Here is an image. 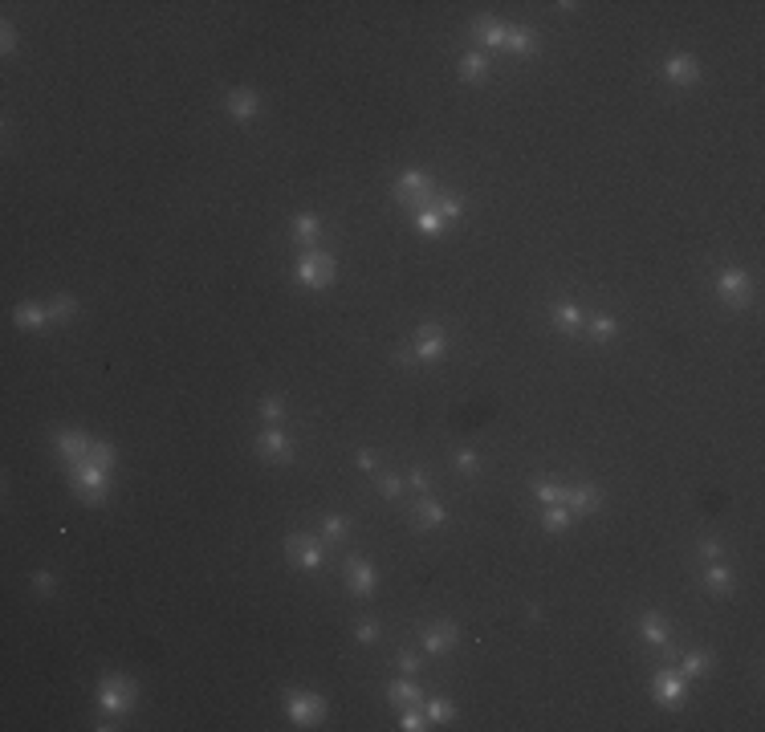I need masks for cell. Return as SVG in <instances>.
Wrapping results in <instances>:
<instances>
[{"mask_svg": "<svg viewBox=\"0 0 765 732\" xmlns=\"http://www.w3.org/2000/svg\"><path fill=\"white\" fill-rule=\"evenodd\" d=\"M131 700H135V680H127V676H110V680H102L98 704H102L110 716H123V712L131 708Z\"/></svg>", "mask_w": 765, "mask_h": 732, "instance_id": "6da1fadb", "label": "cell"}, {"mask_svg": "<svg viewBox=\"0 0 765 732\" xmlns=\"http://www.w3.org/2000/svg\"><path fill=\"white\" fill-rule=\"evenodd\" d=\"M297 281H302V285H314V289L317 285H330V281H334V260L326 257V253H314V249H310L306 257L297 260Z\"/></svg>", "mask_w": 765, "mask_h": 732, "instance_id": "7a4b0ae2", "label": "cell"}, {"mask_svg": "<svg viewBox=\"0 0 765 732\" xmlns=\"http://www.w3.org/2000/svg\"><path fill=\"white\" fill-rule=\"evenodd\" d=\"M285 712H289L293 724H317L322 712H326V704L317 696H306V691H289L285 696Z\"/></svg>", "mask_w": 765, "mask_h": 732, "instance_id": "3957f363", "label": "cell"}, {"mask_svg": "<svg viewBox=\"0 0 765 732\" xmlns=\"http://www.w3.org/2000/svg\"><path fill=\"white\" fill-rule=\"evenodd\" d=\"M74 480H78V488H82V496H86L90 505H98V501L106 496V468H98L90 460L74 464Z\"/></svg>", "mask_w": 765, "mask_h": 732, "instance_id": "277c9868", "label": "cell"}, {"mask_svg": "<svg viewBox=\"0 0 765 732\" xmlns=\"http://www.w3.org/2000/svg\"><path fill=\"white\" fill-rule=\"evenodd\" d=\"M444 346H448V334H444L440 326H419V330H415V358H419V362L440 358Z\"/></svg>", "mask_w": 765, "mask_h": 732, "instance_id": "5b68a950", "label": "cell"}, {"mask_svg": "<svg viewBox=\"0 0 765 732\" xmlns=\"http://www.w3.org/2000/svg\"><path fill=\"white\" fill-rule=\"evenodd\" d=\"M436 196V187L428 183L423 171H404L399 179V200H415V208H428V200Z\"/></svg>", "mask_w": 765, "mask_h": 732, "instance_id": "8992f818", "label": "cell"}, {"mask_svg": "<svg viewBox=\"0 0 765 732\" xmlns=\"http://www.w3.org/2000/svg\"><path fill=\"white\" fill-rule=\"evenodd\" d=\"M57 448H61V456L70 460V464H82L86 456H90V439L86 435H78V431H57Z\"/></svg>", "mask_w": 765, "mask_h": 732, "instance_id": "52a82bcc", "label": "cell"}, {"mask_svg": "<svg viewBox=\"0 0 765 732\" xmlns=\"http://www.w3.org/2000/svg\"><path fill=\"white\" fill-rule=\"evenodd\" d=\"M656 700L668 704V708H680V704H684V676L664 671V676L656 680Z\"/></svg>", "mask_w": 765, "mask_h": 732, "instance_id": "ba28073f", "label": "cell"}, {"mask_svg": "<svg viewBox=\"0 0 765 732\" xmlns=\"http://www.w3.org/2000/svg\"><path fill=\"white\" fill-rule=\"evenodd\" d=\"M257 110H261V98H257L253 90H236V94L228 98V114H232V118H240V123L257 118Z\"/></svg>", "mask_w": 765, "mask_h": 732, "instance_id": "9c48e42d", "label": "cell"}, {"mask_svg": "<svg viewBox=\"0 0 765 732\" xmlns=\"http://www.w3.org/2000/svg\"><path fill=\"white\" fill-rule=\"evenodd\" d=\"M257 448L265 452V456H273V460H289L293 456V448H289V439H285V431H277V428H269V431H261V439H257Z\"/></svg>", "mask_w": 765, "mask_h": 732, "instance_id": "30bf717a", "label": "cell"}, {"mask_svg": "<svg viewBox=\"0 0 765 732\" xmlns=\"http://www.w3.org/2000/svg\"><path fill=\"white\" fill-rule=\"evenodd\" d=\"M720 293L729 297L733 305H745V293H749V277L741 273V269H729V273H720Z\"/></svg>", "mask_w": 765, "mask_h": 732, "instance_id": "8fae6325", "label": "cell"}, {"mask_svg": "<svg viewBox=\"0 0 765 732\" xmlns=\"http://www.w3.org/2000/svg\"><path fill=\"white\" fill-rule=\"evenodd\" d=\"M346 582H350L355 594H370V586H375V569H370L362 558H350V561H346Z\"/></svg>", "mask_w": 765, "mask_h": 732, "instance_id": "7c38bea8", "label": "cell"}, {"mask_svg": "<svg viewBox=\"0 0 765 732\" xmlns=\"http://www.w3.org/2000/svg\"><path fill=\"white\" fill-rule=\"evenodd\" d=\"M289 550L297 554V565H302V569H322V550H317V541H310V537H293Z\"/></svg>", "mask_w": 765, "mask_h": 732, "instance_id": "4fadbf2b", "label": "cell"}, {"mask_svg": "<svg viewBox=\"0 0 765 732\" xmlns=\"http://www.w3.org/2000/svg\"><path fill=\"white\" fill-rule=\"evenodd\" d=\"M696 61L692 57H672L668 61V82H675V86H688V82H696Z\"/></svg>", "mask_w": 765, "mask_h": 732, "instance_id": "5bb4252c", "label": "cell"}, {"mask_svg": "<svg viewBox=\"0 0 765 732\" xmlns=\"http://www.w3.org/2000/svg\"><path fill=\"white\" fill-rule=\"evenodd\" d=\"M452 643H456V627H452V623H440V627L428 631V651L440 655V651H448Z\"/></svg>", "mask_w": 765, "mask_h": 732, "instance_id": "9a60e30c", "label": "cell"}, {"mask_svg": "<svg viewBox=\"0 0 765 732\" xmlns=\"http://www.w3.org/2000/svg\"><path fill=\"white\" fill-rule=\"evenodd\" d=\"M570 509H578V513H590V509H598V492L594 488H570L566 496H562Z\"/></svg>", "mask_w": 765, "mask_h": 732, "instance_id": "2e32d148", "label": "cell"}, {"mask_svg": "<svg viewBox=\"0 0 765 732\" xmlns=\"http://www.w3.org/2000/svg\"><path fill=\"white\" fill-rule=\"evenodd\" d=\"M472 29H476L481 45H493V49H496V45H505V37H509V29H505V25H496V21H476Z\"/></svg>", "mask_w": 765, "mask_h": 732, "instance_id": "e0dca14e", "label": "cell"}, {"mask_svg": "<svg viewBox=\"0 0 765 732\" xmlns=\"http://www.w3.org/2000/svg\"><path fill=\"white\" fill-rule=\"evenodd\" d=\"M428 204H432L436 212L444 216V220H456V216L464 212V204H460V196H440V191H436V196H432Z\"/></svg>", "mask_w": 765, "mask_h": 732, "instance_id": "ac0fdd59", "label": "cell"}, {"mask_svg": "<svg viewBox=\"0 0 765 732\" xmlns=\"http://www.w3.org/2000/svg\"><path fill=\"white\" fill-rule=\"evenodd\" d=\"M489 78V61L481 53H468L464 57V82H485Z\"/></svg>", "mask_w": 765, "mask_h": 732, "instance_id": "d6986e66", "label": "cell"}, {"mask_svg": "<svg viewBox=\"0 0 765 732\" xmlns=\"http://www.w3.org/2000/svg\"><path fill=\"white\" fill-rule=\"evenodd\" d=\"M643 639H651V643H668V627H664V618L660 614H643Z\"/></svg>", "mask_w": 765, "mask_h": 732, "instance_id": "ffe728a7", "label": "cell"}, {"mask_svg": "<svg viewBox=\"0 0 765 732\" xmlns=\"http://www.w3.org/2000/svg\"><path fill=\"white\" fill-rule=\"evenodd\" d=\"M709 663H713V655H704V651H688V655L680 659V676H700Z\"/></svg>", "mask_w": 765, "mask_h": 732, "instance_id": "44dd1931", "label": "cell"}, {"mask_svg": "<svg viewBox=\"0 0 765 732\" xmlns=\"http://www.w3.org/2000/svg\"><path fill=\"white\" fill-rule=\"evenodd\" d=\"M17 326H29V330H41L45 326V309H37V305H17Z\"/></svg>", "mask_w": 765, "mask_h": 732, "instance_id": "7402d4cb", "label": "cell"}, {"mask_svg": "<svg viewBox=\"0 0 765 732\" xmlns=\"http://www.w3.org/2000/svg\"><path fill=\"white\" fill-rule=\"evenodd\" d=\"M387 696H391V700H399V704H407V708H411V704H419V688H415L411 680L391 684V688H387Z\"/></svg>", "mask_w": 765, "mask_h": 732, "instance_id": "603a6c76", "label": "cell"}, {"mask_svg": "<svg viewBox=\"0 0 765 732\" xmlns=\"http://www.w3.org/2000/svg\"><path fill=\"white\" fill-rule=\"evenodd\" d=\"M415 517H419V525H440L448 513H444L436 501H428V496H423V501H419V509H415Z\"/></svg>", "mask_w": 765, "mask_h": 732, "instance_id": "cb8c5ba5", "label": "cell"}, {"mask_svg": "<svg viewBox=\"0 0 765 732\" xmlns=\"http://www.w3.org/2000/svg\"><path fill=\"white\" fill-rule=\"evenodd\" d=\"M570 525V509H562V505H545V529L549 533H562Z\"/></svg>", "mask_w": 765, "mask_h": 732, "instance_id": "d4e9b609", "label": "cell"}, {"mask_svg": "<svg viewBox=\"0 0 765 732\" xmlns=\"http://www.w3.org/2000/svg\"><path fill=\"white\" fill-rule=\"evenodd\" d=\"M704 582H709V586H713L717 594H724V590L733 586V574H729L724 565H713V561H709V574H704Z\"/></svg>", "mask_w": 765, "mask_h": 732, "instance_id": "484cf974", "label": "cell"}, {"mask_svg": "<svg viewBox=\"0 0 765 732\" xmlns=\"http://www.w3.org/2000/svg\"><path fill=\"white\" fill-rule=\"evenodd\" d=\"M558 326H562V330H578V326H583V309L570 305V302H562L558 305Z\"/></svg>", "mask_w": 765, "mask_h": 732, "instance_id": "4316f807", "label": "cell"}, {"mask_svg": "<svg viewBox=\"0 0 765 732\" xmlns=\"http://www.w3.org/2000/svg\"><path fill=\"white\" fill-rule=\"evenodd\" d=\"M317 216H297V224H293V232H297V240L302 244H314V236H317Z\"/></svg>", "mask_w": 765, "mask_h": 732, "instance_id": "83f0119b", "label": "cell"}, {"mask_svg": "<svg viewBox=\"0 0 765 732\" xmlns=\"http://www.w3.org/2000/svg\"><path fill=\"white\" fill-rule=\"evenodd\" d=\"M615 330H619V326H615V317H607V313L590 322V334H594L598 342H611V338H615Z\"/></svg>", "mask_w": 765, "mask_h": 732, "instance_id": "f1b7e54d", "label": "cell"}, {"mask_svg": "<svg viewBox=\"0 0 765 732\" xmlns=\"http://www.w3.org/2000/svg\"><path fill=\"white\" fill-rule=\"evenodd\" d=\"M505 45H509V49H517V53H530V49H534V33H530V29H509Z\"/></svg>", "mask_w": 765, "mask_h": 732, "instance_id": "f546056e", "label": "cell"}, {"mask_svg": "<svg viewBox=\"0 0 765 732\" xmlns=\"http://www.w3.org/2000/svg\"><path fill=\"white\" fill-rule=\"evenodd\" d=\"M86 460H90V464H98V468H106V472H110V464H114V448H110V443H94V448H90V456H86Z\"/></svg>", "mask_w": 765, "mask_h": 732, "instance_id": "4dcf8cb0", "label": "cell"}, {"mask_svg": "<svg viewBox=\"0 0 765 732\" xmlns=\"http://www.w3.org/2000/svg\"><path fill=\"white\" fill-rule=\"evenodd\" d=\"M562 496H566V488H558V484H549V480H541V484H538V501H541V505H562Z\"/></svg>", "mask_w": 765, "mask_h": 732, "instance_id": "1f68e13d", "label": "cell"}, {"mask_svg": "<svg viewBox=\"0 0 765 732\" xmlns=\"http://www.w3.org/2000/svg\"><path fill=\"white\" fill-rule=\"evenodd\" d=\"M342 533H346V517H338V513H334V517L322 521V537H326V541H338Z\"/></svg>", "mask_w": 765, "mask_h": 732, "instance_id": "d6a6232c", "label": "cell"}, {"mask_svg": "<svg viewBox=\"0 0 765 732\" xmlns=\"http://www.w3.org/2000/svg\"><path fill=\"white\" fill-rule=\"evenodd\" d=\"M428 720H432V724L452 720V704H448V700H432V704H428Z\"/></svg>", "mask_w": 765, "mask_h": 732, "instance_id": "836d02e7", "label": "cell"}, {"mask_svg": "<svg viewBox=\"0 0 765 732\" xmlns=\"http://www.w3.org/2000/svg\"><path fill=\"white\" fill-rule=\"evenodd\" d=\"M415 224H419V228L432 236V232H440V228H444V216H440V212H419V216H415Z\"/></svg>", "mask_w": 765, "mask_h": 732, "instance_id": "e575fe53", "label": "cell"}, {"mask_svg": "<svg viewBox=\"0 0 765 732\" xmlns=\"http://www.w3.org/2000/svg\"><path fill=\"white\" fill-rule=\"evenodd\" d=\"M399 729H407V732H423V729H428V716H419L415 708H407L404 720H399Z\"/></svg>", "mask_w": 765, "mask_h": 732, "instance_id": "d590c367", "label": "cell"}, {"mask_svg": "<svg viewBox=\"0 0 765 732\" xmlns=\"http://www.w3.org/2000/svg\"><path fill=\"white\" fill-rule=\"evenodd\" d=\"M74 309H78V305H74V297H57V302H53V309H49V313H53L57 322H65V317H70Z\"/></svg>", "mask_w": 765, "mask_h": 732, "instance_id": "8d00e7d4", "label": "cell"}, {"mask_svg": "<svg viewBox=\"0 0 765 732\" xmlns=\"http://www.w3.org/2000/svg\"><path fill=\"white\" fill-rule=\"evenodd\" d=\"M456 468H460V472H476V452H472V448L456 452Z\"/></svg>", "mask_w": 765, "mask_h": 732, "instance_id": "74e56055", "label": "cell"}, {"mask_svg": "<svg viewBox=\"0 0 765 732\" xmlns=\"http://www.w3.org/2000/svg\"><path fill=\"white\" fill-rule=\"evenodd\" d=\"M399 488H404L399 476H383V480H379V492H383V496H399Z\"/></svg>", "mask_w": 765, "mask_h": 732, "instance_id": "f35d334b", "label": "cell"}, {"mask_svg": "<svg viewBox=\"0 0 765 732\" xmlns=\"http://www.w3.org/2000/svg\"><path fill=\"white\" fill-rule=\"evenodd\" d=\"M261 411H265V419H273V423H277V419L285 415V407H281V403H277L273 395H269V399H265V403H261Z\"/></svg>", "mask_w": 765, "mask_h": 732, "instance_id": "ab89813d", "label": "cell"}, {"mask_svg": "<svg viewBox=\"0 0 765 732\" xmlns=\"http://www.w3.org/2000/svg\"><path fill=\"white\" fill-rule=\"evenodd\" d=\"M355 635H359L362 643H375V635H379V631H375V623H370V618H362L359 627H355Z\"/></svg>", "mask_w": 765, "mask_h": 732, "instance_id": "60d3db41", "label": "cell"}, {"mask_svg": "<svg viewBox=\"0 0 765 732\" xmlns=\"http://www.w3.org/2000/svg\"><path fill=\"white\" fill-rule=\"evenodd\" d=\"M399 671H404V676H415V671H419V659L404 651V655H399Z\"/></svg>", "mask_w": 765, "mask_h": 732, "instance_id": "b9f144b4", "label": "cell"}, {"mask_svg": "<svg viewBox=\"0 0 765 732\" xmlns=\"http://www.w3.org/2000/svg\"><path fill=\"white\" fill-rule=\"evenodd\" d=\"M359 468H362V472H375V452L362 448V452H359Z\"/></svg>", "mask_w": 765, "mask_h": 732, "instance_id": "7bdbcfd3", "label": "cell"}, {"mask_svg": "<svg viewBox=\"0 0 765 732\" xmlns=\"http://www.w3.org/2000/svg\"><path fill=\"white\" fill-rule=\"evenodd\" d=\"M700 554H704L709 561H717L720 558V545H717V541H700Z\"/></svg>", "mask_w": 765, "mask_h": 732, "instance_id": "ee69618b", "label": "cell"}, {"mask_svg": "<svg viewBox=\"0 0 765 732\" xmlns=\"http://www.w3.org/2000/svg\"><path fill=\"white\" fill-rule=\"evenodd\" d=\"M411 488H415V492H428V476H423V472H411Z\"/></svg>", "mask_w": 765, "mask_h": 732, "instance_id": "f6af8a7d", "label": "cell"}, {"mask_svg": "<svg viewBox=\"0 0 765 732\" xmlns=\"http://www.w3.org/2000/svg\"><path fill=\"white\" fill-rule=\"evenodd\" d=\"M12 45H17V33H12V25H4V53H12Z\"/></svg>", "mask_w": 765, "mask_h": 732, "instance_id": "bcb514c9", "label": "cell"}, {"mask_svg": "<svg viewBox=\"0 0 765 732\" xmlns=\"http://www.w3.org/2000/svg\"><path fill=\"white\" fill-rule=\"evenodd\" d=\"M37 590H53V574H37Z\"/></svg>", "mask_w": 765, "mask_h": 732, "instance_id": "7dc6e473", "label": "cell"}]
</instances>
